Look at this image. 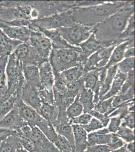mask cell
I'll return each mask as SVG.
<instances>
[{"label": "cell", "mask_w": 135, "mask_h": 152, "mask_svg": "<svg viewBox=\"0 0 135 152\" xmlns=\"http://www.w3.org/2000/svg\"><path fill=\"white\" fill-rule=\"evenodd\" d=\"M15 106L17 107L21 117L30 126H36L45 134L52 142L56 138V133L51 123L43 119L37 111L23 102L20 97L18 98Z\"/></svg>", "instance_id": "3957f363"}, {"label": "cell", "mask_w": 135, "mask_h": 152, "mask_svg": "<svg viewBox=\"0 0 135 152\" xmlns=\"http://www.w3.org/2000/svg\"><path fill=\"white\" fill-rule=\"evenodd\" d=\"M132 47H134V39L128 40L116 45L113 50L108 64L104 67L108 69L112 66L118 64L124 59V53L126 50Z\"/></svg>", "instance_id": "2e32d148"}, {"label": "cell", "mask_w": 135, "mask_h": 152, "mask_svg": "<svg viewBox=\"0 0 135 152\" xmlns=\"http://www.w3.org/2000/svg\"><path fill=\"white\" fill-rule=\"evenodd\" d=\"M26 123L19 114L16 106L0 120V129H7L17 131Z\"/></svg>", "instance_id": "5bb4252c"}, {"label": "cell", "mask_w": 135, "mask_h": 152, "mask_svg": "<svg viewBox=\"0 0 135 152\" xmlns=\"http://www.w3.org/2000/svg\"><path fill=\"white\" fill-rule=\"evenodd\" d=\"M116 134L128 143L134 142L135 140V133L134 130L123 125L121 124Z\"/></svg>", "instance_id": "d590c367"}, {"label": "cell", "mask_w": 135, "mask_h": 152, "mask_svg": "<svg viewBox=\"0 0 135 152\" xmlns=\"http://www.w3.org/2000/svg\"><path fill=\"white\" fill-rule=\"evenodd\" d=\"M74 138V152H84L88 146L87 133L80 125H72Z\"/></svg>", "instance_id": "ac0fdd59"}, {"label": "cell", "mask_w": 135, "mask_h": 152, "mask_svg": "<svg viewBox=\"0 0 135 152\" xmlns=\"http://www.w3.org/2000/svg\"><path fill=\"white\" fill-rule=\"evenodd\" d=\"M122 122V119L120 116H116L110 118L108 129L111 133H116L118 132Z\"/></svg>", "instance_id": "7bdbcfd3"}, {"label": "cell", "mask_w": 135, "mask_h": 152, "mask_svg": "<svg viewBox=\"0 0 135 152\" xmlns=\"http://www.w3.org/2000/svg\"><path fill=\"white\" fill-rule=\"evenodd\" d=\"M10 96V95L7 94V95H5V96L3 97L2 99H0V107L2 105V104H3L4 102H5L6 100H7Z\"/></svg>", "instance_id": "f5cc1de1"}, {"label": "cell", "mask_w": 135, "mask_h": 152, "mask_svg": "<svg viewBox=\"0 0 135 152\" xmlns=\"http://www.w3.org/2000/svg\"><path fill=\"white\" fill-rule=\"evenodd\" d=\"M128 1H104L98 5L75 7L72 9V18L76 23L94 26L122 9Z\"/></svg>", "instance_id": "7a4b0ae2"}, {"label": "cell", "mask_w": 135, "mask_h": 152, "mask_svg": "<svg viewBox=\"0 0 135 152\" xmlns=\"http://www.w3.org/2000/svg\"><path fill=\"white\" fill-rule=\"evenodd\" d=\"M134 91V87H133L130 88L126 94H118L113 97L112 102L113 107L117 108L121 104L135 101Z\"/></svg>", "instance_id": "f1b7e54d"}, {"label": "cell", "mask_w": 135, "mask_h": 152, "mask_svg": "<svg viewBox=\"0 0 135 152\" xmlns=\"http://www.w3.org/2000/svg\"><path fill=\"white\" fill-rule=\"evenodd\" d=\"M23 74L25 83L40 90L43 88L40 78L38 67L35 66H25L23 67Z\"/></svg>", "instance_id": "d6986e66"}, {"label": "cell", "mask_w": 135, "mask_h": 152, "mask_svg": "<svg viewBox=\"0 0 135 152\" xmlns=\"http://www.w3.org/2000/svg\"><path fill=\"white\" fill-rule=\"evenodd\" d=\"M36 31H40L48 37L51 42L53 49H74L81 50L79 47H74L69 44L61 36L57 29L47 30V29H38Z\"/></svg>", "instance_id": "9a60e30c"}, {"label": "cell", "mask_w": 135, "mask_h": 152, "mask_svg": "<svg viewBox=\"0 0 135 152\" xmlns=\"http://www.w3.org/2000/svg\"><path fill=\"white\" fill-rule=\"evenodd\" d=\"M4 139H5L4 137H2V136H1V135H0V143H1V142H2V140H3Z\"/></svg>", "instance_id": "11a10c76"}, {"label": "cell", "mask_w": 135, "mask_h": 152, "mask_svg": "<svg viewBox=\"0 0 135 152\" xmlns=\"http://www.w3.org/2000/svg\"><path fill=\"white\" fill-rule=\"evenodd\" d=\"M15 152H28L27 151L25 150V149L23 148V147H21V148H20L19 149H17L15 151Z\"/></svg>", "instance_id": "db71d44e"}, {"label": "cell", "mask_w": 135, "mask_h": 152, "mask_svg": "<svg viewBox=\"0 0 135 152\" xmlns=\"http://www.w3.org/2000/svg\"><path fill=\"white\" fill-rule=\"evenodd\" d=\"M121 125L134 129L135 128V114L134 112H130L122 120Z\"/></svg>", "instance_id": "bcb514c9"}, {"label": "cell", "mask_w": 135, "mask_h": 152, "mask_svg": "<svg viewBox=\"0 0 135 152\" xmlns=\"http://www.w3.org/2000/svg\"><path fill=\"white\" fill-rule=\"evenodd\" d=\"M38 114L43 119L53 124L58 117V109L55 104L42 103Z\"/></svg>", "instance_id": "603a6c76"}, {"label": "cell", "mask_w": 135, "mask_h": 152, "mask_svg": "<svg viewBox=\"0 0 135 152\" xmlns=\"http://www.w3.org/2000/svg\"><path fill=\"white\" fill-rule=\"evenodd\" d=\"M38 69L40 81L43 88L49 90L53 89L55 82V77L49 61H45L43 62L38 66Z\"/></svg>", "instance_id": "e0dca14e"}, {"label": "cell", "mask_w": 135, "mask_h": 152, "mask_svg": "<svg viewBox=\"0 0 135 152\" xmlns=\"http://www.w3.org/2000/svg\"><path fill=\"white\" fill-rule=\"evenodd\" d=\"M135 57V47H130L127 48L124 53V58Z\"/></svg>", "instance_id": "f907efd6"}, {"label": "cell", "mask_w": 135, "mask_h": 152, "mask_svg": "<svg viewBox=\"0 0 135 152\" xmlns=\"http://www.w3.org/2000/svg\"><path fill=\"white\" fill-rule=\"evenodd\" d=\"M57 30L69 44L74 47H79L92 34L94 26H85L75 23L71 26Z\"/></svg>", "instance_id": "52a82bcc"}, {"label": "cell", "mask_w": 135, "mask_h": 152, "mask_svg": "<svg viewBox=\"0 0 135 152\" xmlns=\"http://www.w3.org/2000/svg\"><path fill=\"white\" fill-rule=\"evenodd\" d=\"M124 145L125 143L123 140L119 137L116 133H112L110 140L109 143L107 145L111 152L120 149Z\"/></svg>", "instance_id": "60d3db41"}, {"label": "cell", "mask_w": 135, "mask_h": 152, "mask_svg": "<svg viewBox=\"0 0 135 152\" xmlns=\"http://www.w3.org/2000/svg\"><path fill=\"white\" fill-rule=\"evenodd\" d=\"M72 125V120L68 117L67 114H64L58 115L56 121L53 125L56 133L67 139L74 151V138Z\"/></svg>", "instance_id": "8fae6325"}, {"label": "cell", "mask_w": 135, "mask_h": 152, "mask_svg": "<svg viewBox=\"0 0 135 152\" xmlns=\"http://www.w3.org/2000/svg\"><path fill=\"white\" fill-rule=\"evenodd\" d=\"M54 77L55 82L53 90V91L63 93L66 91L68 83L66 81L61 73L54 74Z\"/></svg>", "instance_id": "74e56055"}, {"label": "cell", "mask_w": 135, "mask_h": 152, "mask_svg": "<svg viewBox=\"0 0 135 152\" xmlns=\"http://www.w3.org/2000/svg\"><path fill=\"white\" fill-rule=\"evenodd\" d=\"M8 56L0 57V82L7 80L6 69Z\"/></svg>", "instance_id": "7dc6e473"}, {"label": "cell", "mask_w": 135, "mask_h": 152, "mask_svg": "<svg viewBox=\"0 0 135 152\" xmlns=\"http://www.w3.org/2000/svg\"><path fill=\"white\" fill-rule=\"evenodd\" d=\"M84 88V83L81 78L77 81L68 83L66 92L71 96L76 98Z\"/></svg>", "instance_id": "d6a6232c"}, {"label": "cell", "mask_w": 135, "mask_h": 152, "mask_svg": "<svg viewBox=\"0 0 135 152\" xmlns=\"http://www.w3.org/2000/svg\"><path fill=\"white\" fill-rule=\"evenodd\" d=\"M81 51V50L74 49H52L48 61L53 74L62 73L70 68L81 64L80 61Z\"/></svg>", "instance_id": "277c9868"}, {"label": "cell", "mask_w": 135, "mask_h": 152, "mask_svg": "<svg viewBox=\"0 0 135 152\" xmlns=\"http://www.w3.org/2000/svg\"><path fill=\"white\" fill-rule=\"evenodd\" d=\"M6 75L8 94L20 96L21 89L25 82L23 74V66L20 61L12 53L8 56Z\"/></svg>", "instance_id": "5b68a950"}, {"label": "cell", "mask_w": 135, "mask_h": 152, "mask_svg": "<svg viewBox=\"0 0 135 152\" xmlns=\"http://www.w3.org/2000/svg\"><path fill=\"white\" fill-rule=\"evenodd\" d=\"M32 6L41 18L73 9L75 7V1H32Z\"/></svg>", "instance_id": "ba28073f"}, {"label": "cell", "mask_w": 135, "mask_h": 152, "mask_svg": "<svg viewBox=\"0 0 135 152\" xmlns=\"http://www.w3.org/2000/svg\"><path fill=\"white\" fill-rule=\"evenodd\" d=\"M38 90L42 103L55 104L54 94L53 89L49 90L45 88H43Z\"/></svg>", "instance_id": "f35d334b"}, {"label": "cell", "mask_w": 135, "mask_h": 152, "mask_svg": "<svg viewBox=\"0 0 135 152\" xmlns=\"http://www.w3.org/2000/svg\"><path fill=\"white\" fill-rule=\"evenodd\" d=\"M21 147L20 138L16 135H10L0 143V152H15Z\"/></svg>", "instance_id": "d4e9b609"}, {"label": "cell", "mask_w": 135, "mask_h": 152, "mask_svg": "<svg viewBox=\"0 0 135 152\" xmlns=\"http://www.w3.org/2000/svg\"><path fill=\"white\" fill-rule=\"evenodd\" d=\"M126 148L129 152H135V142H131L126 144Z\"/></svg>", "instance_id": "816d5d0a"}, {"label": "cell", "mask_w": 135, "mask_h": 152, "mask_svg": "<svg viewBox=\"0 0 135 152\" xmlns=\"http://www.w3.org/2000/svg\"><path fill=\"white\" fill-rule=\"evenodd\" d=\"M135 14V2L127 4L112 15L94 26L93 34L97 40L104 42L120 44L119 39L127 26L130 17Z\"/></svg>", "instance_id": "6da1fadb"}, {"label": "cell", "mask_w": 135, "mask_h": 152, "mask_svg": "<svg viewBox=\"0 0 135 152\" xmlns=\"http://www.w3.org/2000/svg\"><path fill=\"white\" fill-rule=\"evenodd\" d=\"M104 1H75V7H88L98 5L104 3Z\"/></svg>", "instance_id": "681fc988"}, {"label": "cell", "mask_w": 135, "mask_h": 152, "mask_svg": "<svg viewBox=\"0 0 135 152\" xmlns=\"http://www.w3.org/2000/svg\"><path fill=\"white\" fill-rule=\"evenodd\" d=\"M20 96L12 95L0 107V120L8 114L15 106L16 100Z\"/></svg>", "instance_id": "836d02e7"}, {"label": "cell", "mask_w": 135, "mask_h": 152, "mask_svg": "<svg viewBox=\"0 0 135 152\" xmlns=\"http://www.w3.org/2000/svg\"><path fill=\"white\" fill-rule=\"evenodd\" d=\"M135 37V14L129 19L127 26L119 39L120 43L134 39Z\"/></svg>", "instance_id": "4dcf8cb0"}, {"label": "cell", "mask_w": 135, "mask_h": 152, "mask_svg": "<svg viewBox=\"0 0 135 152\" xmlns=\"http://www.w3.org/2000/svg\"><path fill=\"white\" fill-rule=\"evenodd\" d=\"M74 23L72 18V9H71L67 11L30 21V24L28 27L30 30H53L68 27Z\"/></svg>", "instance_id": "8992f818"}, {"label": "cell", "mask_w": 135, "mask_h": 152, "mask_svg": "<svg viewBox=\"0 0 135 152\" xmlns=\"http://www.w3.org/2000/svg\"><path fill=\"white\" fill-rule=\"evenodd\" d=\"M110 149L106 145L88 146L84 152H110Z\"/></svg>", "instance_id": "c3c4849f"}, {"label": "cell", "mask_w": 135, "mask_h": 152, "mask_svg": "<svg viewBox=\"0 0 135 152\" xmlns=\"http://www.w3.org/2000/svg\"><path fill=\"white\" fill-rule=\"evenodd\" d=\"M53 143L60 152H74V149L67 139L58 134Z\"/></svg>", "instance_id": "e575fe53"}, {"label": "cell", "mask_w": 135, "mask_h": 152, "mask_svg": "<svg viewBox=\"0 0 135 152\" xmlns=\"http://www.w3.org/2000/svg\"><path fill=\"white\" fill-rule=\"evenodd\" d=\"M81 126L87 133H90L97 130L104 128L101 122L95 118H92L87 124Z\"/></svg>", "instance_id": "b9f144b4"}, {"label": "cell", "mask_w": 135, "mask_h": 152, "mask_svg": "<svg viewBox=\"0 0 135 152\" xmlns=\"http://www.w3.org/2000/svg\"><path fill=\"white\" fill-rule=\"evenodd\" d=\"M118 72L117 64L112 66L108 69L106 73V78L104 80L103 83L101 85L99 91V100H100L110 90L111 84L113 79Z\"/></svg>", "instance_id": "484cf974"}, {"label": "cell", "mask_w": 135, "mask_h": 152, "mask_svg": "<svg viewBox=\"0 0 135 152\" xmlns=\"http://www.w3.org/2000/svg\"><path fill=\"white\" fill-rule=\"evenodd\" d=\"M27 43L35 50L43 60L48 61L53 49L52 43L43 34L36 30H30V37Z\"/></svg>", "instance_id": "9c48e42d"}, {"label": "cell", "mask_w": 135, "mask_h": 152, "mask_svg": "<svg viewBox=\"0 0 135 152\" xmlns=\"http://www.w3.org/2000/svg\"><path fill=\"white\" fill-rule=\"evenodd\" d=\"M89 114H90L92 117L93 116L94 118H96V119L99 120L103 124V127H105L108 124L110 118L109 116H106L105 115L101 114L97 111H95L94 110L91 111Z\"/></svg>", "instance_id": "f6af8a7d"}, {"label": "cell", "mask_w": 135, "mask_h": 152, "mask_svg": "<svg viewBox=\"0 0 135 152\" xmlns=\"http://www.w3.org/2000/svg\"><path fill=\"white\" fill-rule=\"evenodd\" d=\"M83 113V107L79 102L78 95L76 97L73 102L69 106L66 110V114L68 117L73 119Z\"/></svg>", "instance_id": "1f68e13d"}, {"label": "cell", "mask_w": 135, "mask_h": 152, "mask_svg": "<svg viewBox=\"0 0 135 152\" xmlns=\"http://www.w3.org/2000/svg\"><path fill=\"white\" fill-rule=\"evenodd\" d=\"M108 128H104L96 132H92L87 135L88 145H107L111 138Z\"/></svg>", "instance_id": "ffe728a7"}, {"label": "cell", "mask_w": 135, "mask_h": 152, "mask_svg": "<svg viewBox=\"0 0 135 152\" xmlns=\"http://www.w3.org/2000/svg\"><path fill=\"white\" fill-rule=\"evenodd\" d=\"M113 97L105 100H99L98 102L94 104L93 110L110 117V115L116 109L113 107Z\"/></svg>", "instance_id": "f546056e"}, {"label": "cell", "mask_w": 135, "mask_h": 152, "mask_svg": "<svg viewBox=\"0 0 135 152\" xmlns=\"http://www.w3.org/2000/svg\"><path fill=\"white\" fill-rule=\"evenodd\" d=\"M21 43H23L11 39L0 28V57L8 56Z\"/></svg>", "instance_id": "44dd1931"}, {"label": "cell", "mask_w": 135, "mask_h": 152, "mask_svg": "<svg viewBox=\"0 0 135 152\" xmlns=\"http://www.w3.org/2000/svg\"><path fill=\"white\" fill-rule=\"evenodd\" d=\"M0 28L12 40L22 43H27L30 35V29L28 26H7L0 23Z\"/></svg>", "instance_id": "4fadbf2b"}, {"label": "cell", "mask_w": 135, "mask_h": 152, "mask_svg": "<svg viewBox=\"0 0 135 152\" xmlns=\"http://www.w3.org/2000/svg\"><path fill=\"white\" fill-rule=\"evenodd\" d=\"M79 102L83 107V113H88L94 109L93 93L91 90L84 88L78 94Z\"/></svg>", "instance_id": "cb8c5ba5"}, {"label": "cell", "mask_w": 135, "mask_h": 152, "mask_svg": "<svg viewBox=\"0 0 135 152\" xmlns=\"http://www.w3.org/2000/svg\"><path fill=\"white\" fill-rule=\"evenodd\" d=\"M127 74L121 73L118 69V72L113 79L110 90L100 100H105L118 95L121 91V87L127 79Z\"/></svg>", "instance_id": "7402d4cb"}, {"label": "cell", "mask_w": 135, "mask_h": 152, "mask_svg": "<svg viewBox=\"0 0 135 152\" xmlns=\"http://www.w3.org/2000/svg\"><path fill=\"white\" fill-rule=\"evenodd\" d=\"M92 116L88 113H83L77 117L73 118L72 120L73 124H77L80 126H84L90 122Z\"/></svg>", "instance_id": "ee69618b"}, {"label": "cell", "mask_w": 135, "mask_h": 152, "mask_svg": "<svg viewBox=\"0 0 135 152\" xmlns=\"http://www.w3.org/2000/svg\"><path fill=\"white\" fill-rule=\"evenodd\" d=\"M113 45L116 46L111 43L104 42L97 40L93 33L87 40L79 45V47L81 50L80 53L81 64L83 65L90 56L100 49Z\"/></svg>", "instance_id": "30bf717a"}, {"label": "cell", "mask_w": 135, "mask_h": 152, "mask_svg": "<svg viewBox=\"0 0 135 152\" xmlns=\"http://www.w3.org/2000/svg\"><path fill=\"white\" fill-rule=\"evenodd\" d=\"M68 83L77 81L82 78L84 72L81 64L70 68L61 73Z\"/></svg>", "instance_id": "4316f807"}, {"label": "cell", "mask_w": 135, "mask_h": 152, "mask_svg": "<svg viewBox=\"0 0 135 152\" xmlns=\"http://www.w3.org/2000/svg\"><path fill=\"white\" fill-rule=\"evenodd\" d=\"M99 69L90 71L84 74L82 77L85 88L93 91L99 82Z\"/></svg>", "instance_id": "83f0119b"}, {"label": "cell", "mask_w": 135, "mask_h": 152, "mask_svg": "<svg viewBox=\"0 0 135 152\" xmlns=\"http://www.w3.org/2000/svg\"><path fill=\"white\" fill-rule=\"evenodd\" d=\"M20 98L24 104L34 109L38 113L42 102L37 88L25 82L21 91Z\"/></svg>", "instance_id": "7c38bea8"}, {"label": "cell", "mask_w": 135, "mask_h": 152, "mask_svg": "<svg viewBox=\"0 0 135 152\" xmlns=\"http://www.w3.org/2000/svg\"><path fill=\"white\" fill-rule=\"evenodd\" d=\"M134 87V70L131 71L127 74V79L118 94H123L128 92L130 88Z\"/></svg>", "instance_id": "ab89813d"}, {"label": "cell", "mask_w": 135, "mask_h": 152, "mask_svg": "<svg viewBox=\"0 0 135 152\" xmlns=\"http://www.w3.org/2000/svg\"><path fill=\"white\" fill-rule=\"evenodd\" d=\"M118 69L121 73L128 74L131 71L134 70L135 57L124 58L117 64Z\"/></svg>", "instance_id": "8d00e7d4"}]
</instances>
